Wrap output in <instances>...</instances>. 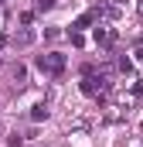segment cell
I'll return each instance as SVG.
<instances>
[{"label": "cell", "instance_id": "6", "mask_svg": "<svg viewBox=\"0 0 143 147\" xmlns=\"http://www.w3.org/2000/svg\"><path fill=\"white\" fill-rule=\"evenodd\" d=\"M24 144V137H21V134H10V140H7V147H21Z\"/></svg>", "mask_w": 143, "mask_h": 147}, {"label": "cell", "instance_id": "1", "mask_svg": "<svg viewBox=\"0 0 143 147\" xmlns=\"http://www.w3.org/2000/svg\"><path fill=\"white\" fill-rule=\"evenodd\" d=\"M34 65H37L44 75H51V79H61V75H65V65H68V58H65L61 51H48V55H37Z\"/></svg>", "mask_w": 143, "mask_h": 147}, {"label": "cell", "instance_id": "3", "mask_svg": "<svg viewBox=\"0 0 143 147\" xmlns=\"http://www.w3.org/2000/svg\"><path fill=\"white\" fill-rule=\"evenodd\" d=\"M31 120H34V123L48 120V103H37V106H31Z\"/></svg>", "mask_w": 143, "mask_h": 147}, {"label": "cell", "instance_id": "4", "mask_svg": "<svg viewBox=\"0 0 143 147\" xmlns=\"http://www.w3.org/2000/svg\"><path fill=\"white\" fill-rule=\"evenodd\" d=\"M68 38H72V45H75V48H82V45H85V38L78 34V31H68Z\"/></svg>", "mask_w": 143, "mask_h": 147}, {"label": "cell", "instance_id": "5", "mask_svg": "<svg viewBox=\"0 0 143 147\" xmlns=\"http://www.w3.org/2000/svg\"><path fill=\"white\" fill-rule=\"evenodd\" d=\"M119 72L130 75V72H133V62H130V58H119Z\"/></svg>", "mask_w": 143, "mask_h": 147}, {"label": "cell", "instance_id": "7", "mask_svg": "<svg viewBox=\"0 0 143 147\" xmlns=\"http://www.w3.org/2000/svg\"><path fill=\"white\" fill-rule=\"evenodd\" d=\"M58 0H37V10H48V7H55Z\"/></svg>", "mask_w": 143, "mask_h": 147}, {"label": "cell", "instance_id": "2", "mask_svg": "<svg viewBox=\"0 0 143 147\" xmlns=\"http://www.w3.org/2000/svg\"><path fill=\"white\" fill-rule=\"evenodd\" d=\"M96 45H99V48L116 45V31H112V28H106V24H99V28H96Z\"/></svg>", "mask_w": 143, "mask_h": 147}]
</instances>
